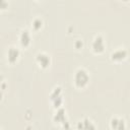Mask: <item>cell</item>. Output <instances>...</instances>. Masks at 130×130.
I'll return each mask as SVG.
<instances>
[{
	"label": "cell",
	"instance_id": "7a4b0ae2",
	"mask_svg": "<svg viewBox=\"0 0 130 130\" xmlns=\"http://www.w3.org/2000/svg\"><path fill=\"white\" fill-rule=\"evenodd\" d=\"M92 48L95 52H102L103 49H104V42H103V39L102 38H96L92 44Z\"/></svg>",
	"mask_w": 130,
	"mask_h": 130
},
{
	"label": "cell",
	"instance_id": "6da1fadb",
	"mask_svg": "<svg viewBox=\"0 0 130 130\" xmlns=\"http://www.w3.org/2000/svg\"><path fill=\"white\" fill-rule=\"evenodd\" d=\"M74 80H75V84H76L77 86L82 87V86H84V85L87 83V81H88V75L86 74L85 71H83V70H78V71L76 72V74H75Z\"/></svg>",
	"mask_w": 130,
	"mask_h": 130
},
{
	"label": "cell",
	"instance_id": "3957f363",
	"mask_svg": "<svg viewBox=\"0 0 130 130\" xmlns=\"http://www.w3.org/2000/svg\"><path fill=\"white\" fill-rule=\"evenodd\" d=\"M125 55H126V52L125 51H123V50H117L116 52H114L112 54V57L115 60H121V59H123L125 57Z\"/></svg>",
	"mask_w": 130,
	"mask_h": 130
},
{
	"label": "cell",
	"instance_id": "8992f818",
	"mask_svg": "<svg viewBox=\"0 0 130 130\" xmlns=\"http://www.w3.org/2000/svg\"><path fill=\"white\" fill-rule=\"evenodd\" d=\"M38 61L42 66H47L49 64V57L45 55H38Z\"/></svg>",
	"mask_w": 130,
	"mask_h": 130
},
{
	"label": "cell",
	"instance_id": "5b68a950",
	"mask_svg": "<svg viewBox=\"0 0 130 130\" xmlns=\"http://www.w3.org/2000/svg\"><path fill=\"white\" fill-rule=\"evenodd\" d=\"M20 43L23 46H26L29 43V36H28V34H27L26 30L25 31H22V34L20 36Z\"/></svg>",
	"mask_w": 130,
	"mask_h": 130
},
{
	"label": "cell",
	"instance_id": "52a82bcc",
	"mask_svg": "<svg viewBox=\"0 0 130 130\" xmlns=\"http://www.w3.org/2000/svg\"><path fill=\"white\" fill-rule=\"evenodd\" d=\"M64 111L63 110H59L58 111V113H56V116H55V120L56 121H58L59 123H61V122H63L64 121V119H65V117H64Z\"/></svg>",
	"mask_w": 130,
	"mask_h": 130
},
{
	"label": "cell",
	"instance_id": "ba28073f",
	"mask_svg": "<svg viewBox=\"0 0 130 130\" xmlns=\"http://www.w3.org/2000/svg\"><path fill=\"white\" fill-rule=\"evenodd\" d=\"M124 1H127V0H124Z\"/></svg>",
	"mask_w": 130,
	"mask_h": 130
},
{
	"label": "cell",
	"instance_id": "277c9868",
	"mask_svg": "<svg viewBox=\"0 0 130 130\" xmlns=\"http://www.w3.org/2000/svg\"><path fill=\"white\" fill-rule=\"evenodd\" d=\"M17 57H18V51L15 50L14 48H11L8 52V59L12 62V61H15Z\"/></svg>",
	"mask_w": 130,
	"mask_h": 130
}]
</instances>
